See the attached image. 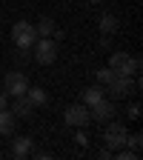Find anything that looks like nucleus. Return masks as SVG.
<instances>
[{"label":"nucleus","mask_w":143,"mask_h":160,"mask_svg":"<svg viewBox=\"0 0 143 160\" xmlns=\"http://www.w3.org/2000/svg\"><path fill=\"white\" fill-rule=\"evenodd\" d=\"M32 54H34V63L52 66L54 60H57V40H52V37H37L34 46H32Z\"/></svg>","instance_id":"obj_1"},{"label":"nucleus","mask_w":143,"mask_h":160,"mask_svg":"<svg viewBox=\"0 0 143 160\" xmlns=\"http://www.w3.org/2000/svg\"><path fill=\"white\" fill-rule=\"evenodd\" d=\"M115 74H117V72H112V69L106 66V69H100V72H97L94 77H97V83H100V86H106V83H109V80L115 77Z\"/></svg>","instance_id":"obj_17"},{"label":"nucleus","mask_w":143,"mask_h":160,"mask_svg":"<svg viewBox=\"0 0 143 160\" xmlns=\"http://www.w3.org/2000/svg\"><path fill=\"white\" fill-rule=\"evenodd\" d=\"M14 117H29L34 112V106L26 100V94H20V97H12V109H9Z\"/></svg>","instance_id":"obj_11"},{"label":"nucleus","mask_w":143,"mask_h":160,"mask_svg":"<svg viewBox=\"0 0 143 160\" xmlns=\"http://www.w3.org/2000/svg\"><path fill=\"white\" fill-rule=\"evenodd\" d=\"M140 66H143V60H140L137 54H132V69H135V74L140 72Z\"/></svg>","instance_id":"obj_22"},{"label":"nucleus","mask_w":143,"mask_h":160,"mask_svg":"<svg viewBox=\"0 0 143 160\" xmlns=\"http://www.w3.org/2000/svg\"><path fill=\"white\" fill-rule=\"evenodd\" d=\"M26 89H29V77H26L23 72H9V74L3 77V92H6V94L20 97V94H26Z\"/></svg>","instance_id":"obj_7"},{"label":"nucleus","mask_w":143,"mask_h":160,"mask_svg":"<svg viewBox=\"0 0 143 160\" xmlns=\"http://www.w3.org/2000/svg\"><path fill=\"white\" fill-rule=\"evenodd\" d=\"M32 143H34L32 137L20 134V137H14V140H12V152H9V154H12L14 160H26V157L32 154Z\"/></svg>","instance_id":"obj_9"},{"label":"nucleus","mask_w":143,"mask_h":160,"mask_svg":"<svg viewBox=\"0 0 143 160\" xmlns=\"http://www.w3.org/2000/svg\"><path fill=\"white\" fill-rule=\"evenodd\" d=\"M140 117V103H129V120H137Z\"/></svg>","instance_id":"obj_18"},{"label":"nucleus","mask_w":143,"mask_h":160,"mask_svg":"<svg viewBox=\"0 0 143 160\" xmlns=\"http://www.w3.org/2000/svg\"><path fill=\"white\" fill-rule=\"evenodd\" d=\"M86 3H103V0H86Z\"/></svg>","instance_id":"obj_25"},{"label":"nucleus","mask_w":143,"mask_h":160,"mask_svg":"<svg viewBox=\"0 0 143 160\" xmlns=\"http://www.w3.org/2000/svg\"><path fill=\"white\" fill-rule=\"evenodd\" d=\"M32 154H34V157H37V160H49V157H52V154H49V152H32Z\"/></svg>","instance_id":"obj_24"},{"label":"nucleus","mask_w":143,"mask_h":160,"mask_svg":"<svg viewBox=\"0 0 143 160\" xmlns=\"http://www.w3.org/2000/svg\"><path fill=\"white\" fill-rule=\"evenodd\" d=\"M117 117V106H115V100H109V97H103V100H97L94 106H89V120L92 123H109V120H115Z\"/></svg>","instance_id":"obj_3"},{"label":"nucleus","mask_w":143,"mask_h":160,"mask_svg":"<svg viewBox=\"0 0 143 160\" xmlns=\"http://www.w3.org/2000/svg\"><path fill=\"white\" fill-rule=\"evenodd\" d=\"M26 100L32 106H46L49 103V94H46V89H40V86H29L26 89Z\"/></svg>","instance_id":"obj_13"},{"label":"nucleus","mask_w":143,"mask_h":160,"mask_svg":"<svg viewBox=\"0 0 143 160\" xmlns=\"http://www.w3.org/2000/svg\"><path fill=\"white\" fill-rule=\"evenodd\" d=\"M0 109H9V94L0 92Z\"/></svg>","instance_id":"obj_23"},{"label":"nucleus","mask_w":143,"mask_h":160,"mask_svg":"<svg viewBox=\"0 0 143 160\" xmlns=\"http://www.w3.org/2000/svg\"><path fill=\"white\" fill-rule=\"evenodd\" d=\"M100 46H103V49H112V34H100Z\"/></svg>","instance_id":"obj_21"},{"label":"nucleus","mask_w":143,"mask_h":160,"mask_svg":"<svg viewBox=\"0 0 143 160\" xmlns=\"http://www.w3.org/2000/svg\"><path fill=\"white\" fill-rule=\"evenodd\" d=\"M74 140H77V146H86V143H89V137H86V132H83V129H77Z\"/></svg>","instance_id":"obj_19"},{"label":"nucleus","mask_w":143,"mask_h":160,"mask_svg":"<svg viewBox=\"0 0 143 160\" xmlns=\"http://www.w3.org/2000/svg\"><path fill=\"white\" fill-rule=\"evenodd\" d=\"M63 120H66V126H72V129H86L92 120H89V106H83V103H72L66 112H63Z\"/></svg>","instance_id":"obj_5"},{"label":"nucleus","mask_w":143,"mask_h":160,"mask_svg":"<svg viewBox=\"0 0 143 160\" xmlns=\"http://www.w3.org/2000/svg\"><path fill=\"white\" fill-rule=\"evenodd\" d=\"M97 157H100V160H112V157H115V152H112V149H100V152H97Z\"/></svg>","instance_id":"obj_20"},{"label":"nucleus","mask_w":143,"mask_h":160,"mask_svg":"<svg viewBox=\"0 0 143 160\" xmlns=\"http://www.w3.org/2000/svg\"><path fill=\"white\" fill-rule=\"evenodd\" d=\"M109 69H112V72H117V74L135 77V69H132V54H129V52H112V57H109Z\"/></svg>","instance_id":"obj_8"},{"label":"nucleus","mask_w":143,"mask_h":160,"mask_svg":"<svg viewBox=\"0 0 143 160\" xmlns=\"http://www.w3.org/2000/svg\"><path fill=\"white\" fill-rule=\"evenodd\" d=\"M54 29H57V23L52 17H40L37 23H34V32H37V37H52L54 34Z\"/></svg>","instance_id":"obj_14"},{"label":"nucleus","mask_w":143,"mask_h":160,"mask_svg":"<svg viewBox=\"0 0 143 160\" xmlns=\"http://www.w3.org/2000/svg\"><path fill=\"white\" fill-rule=\"evenodd\" d=\"M126 137H129V129L123 123H115V120H109L106 129H103V143L106 149H120V146H126Z\"/></svg>","instance_id":"obj_4"},{"label":"nucleus","mask_w":143,"mask_h":160,"mask_svg":"<svg viewBox=\"0 0 143 160\" xmlns=\"http://www.w3.org/2000/svg\"><path fill=\"white\" fill-rule=\"evenodd\" d=\"M14 129H17V117L9 109H0V134L9 137V134H14Z\"/></svg>","instance_id":"obj_12"},{"label":"nucleus","mask_w":143,"mask_h":160,"mask_svg":"<svg viewBox=\"0 0 143 160\" xmlns=\"http://www.w3.org/2000/svg\"><path fill=\"white\" fill-rule=\"evenodd\" d=\"M0 157H3V152H0Z\"/></svg>","instance_id":"obj_26"},{"label":"nucleus","mask_w":143,"mask_h":160,"mask_svg":"<svg viewBox=\"0 0 143 160\" xmlns=\"http://www.w3.org/2000/svg\"><path fill=\"white\" fill-rule=\"evenodd\" d=\"M12 40H14V46L17 49H32L34 46V40H37V32L32 23H26V20H17V23L12 26Z\"/></svg>","instance_id":"obj_2"},{"label":"nucleus","mask_w":143,"mask_h":160,"mask_svg":"<svg viewBox=\"0 0 143 160\" xmlns=\"http://www.w3.org/2000/svg\"><path fill=\"white\" fill-rule=\"evenodd\" d=\"M103 97H106V89L100 83L97 86H86L83 92H80V103H83V106H94L97 100H103Z\"/></svg>","instance_id":"obj_10"},{"label":"nucleus","mask_w":143,"mask_h":160,"mask_svg":"<svg viewBox=\"0 0 143 160\" xmlns=\"http://www.w3.org/2000/svg\"><path fill=\"white\" fill-rule=\"evenodd\" d=\"M117 32V17L112 12H103L100 14V34H115Z\"/></svg>","instance_id":"obj_15"},{"label":"nucleus","mask_w":143,"mask_h":160,"mask_svg":"<svg viewBox=\"0 0 143 160\" xmlns=\"http://www.w3.org/2000/svg\"><path fill=\"white\" fill-rule=\"evenodd\" d=\"M126 146H129L132 152H140V146H143V134H140V132L129 134V137H126Z\"/></svg>","instance_id":"obj_16"},{"label":"nucleus","mask_w":143,"mask_h":160,"mask_svg":"<svg viewBox=\"0 0 143 160\" xmlns=\"http://www.w3.org/2000/svg\"><path fill=\"white\" fill-rule=\"evenodd\" d=\"M126 94H132V77L115 74L109 83H106V97L109 100H126Z\"/></svg>","instance_id":"obj_6"}]
</instances>
